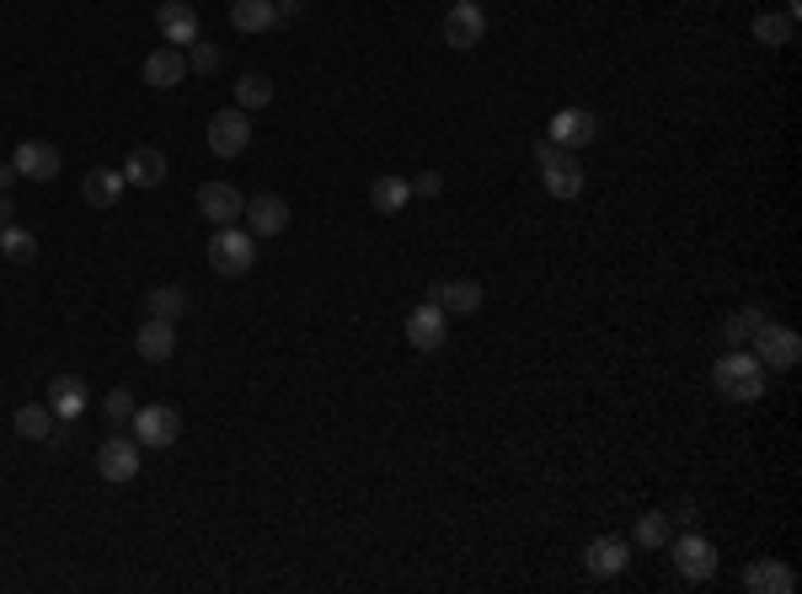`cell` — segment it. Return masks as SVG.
<instances>
[{"mask_svg": "<svg viewBox=\"0 0 802 594\" xmlns=\"http://www.w3.org/2000/svg\"><path fill=\"white\" fill-rule=\"evenodd\" d=\"M712 381H717V392L733 396V401H760L765 396V364L754 354H743V348H728L712 364Z\"/></svg>", "mask_w": 802, "mask_h": 594, "instance_id": "6da1fadb", "label": "cell"}, {"mask_svg": "<svg viewBox=\"0 0 802 594\" xmlns=\"http://www.w3.org/2000/svg\"><path fill=\"white\" fill-rule=\"evenodd\" d=\"M209 263H214V273H225V279L251 273V263H257V236H251V231H236V225H214V236H209Z\"/></svg>", "mask_w": 802, "mask_h": 594, "instance_id": "7a4b0ae2", "label": "cell"}, {"mask_svg": "<svg viewBox=\"0 0 802 594\" xmlns=\"http://www.w3.org/2000/svg\"><path fill=\"white\" fill-rule=\"evenodd\" d=\"M128 434L139 440V450H166V445L183 434V418H177V407H166V401H150V407H134V418H128Z\"/></svg>", "mask_w": 802, "mask_h": 594, "instance_id": "3957f363", "label": "cell"}, {"mask_svg": "<svg viewBox=\"0 0 802 594\" xmlns=\"http://www.w3.org/2000/svg\"><path fill=\"white\" fill-rule=\"evenodd\" d=\"M669 552H675V568L684 584H706L712 573H717V546L706 541V535H695V530L684 525V535H669Z\"/></svg>", "mask_w": 802, "mask_h": 594, "instance_id": "277c9868", "label": "cell"}, {"mask_svg": "<svg viewBox=\"0 0 802 594\" xmlns=\"http://www.w3.org/2000/svg\"><path fill=\"white\" fill-rule=\"evenodd\" d=\"M749 343H754V359H760L765 370H798L802 337L792 327H776V322H765V327L754 332Z\"/></svg>", "mask_w": 802, "mask_h": 594, "instance_id": "5b68a950", "label": "cell"}, {"mask_svg": "<svg viewBox=\"0 0 802 594\" xmlns=\"http://www.w3.org/2000/svg\"><path fill=\"white\" fill-rule=\"evenodd\" d=\"M482 38H488V11H482L477 0H455V5L444 11V44L466 54V49H477Z\"/></svg>", "mask_w": 802, "mask_h": 594, "instance_id": "8992f818", "label": "cell"}, {"mask_svg": "<svg viewBox=\"0 0 802 594\" xmlns=\"http://www.w3.org/2000/svg\"><path fill=\"white\" fill-rule=\"evenodd\" d=\"M247 145H251V113H242V108H225V113H214V119H209V150H214L220 161H236Z\"/></svg>", "mask_w": 802, "mask_h": 594, "instance_id": "52a82bcc", "label": "cell"}, {"mask_svg": "<svg viewBox=\"0 0 802 594\" xmlns=\"http://www.w3.org/2000/svg\"><path fill=\"white\" fill-rule=\"evenodd\" d=\"M546 139H552L556 150H583V145L600 139V113H589V108H562L552 124H546Z\"/></svg>", "mask_w": 802, "mask_h": 594, "instance_id": "ba28073f", "label": "cell"}, {"mask_svg": "<svg viewBox=\"0 0 802 594\" xmlns=\"http://www.w3.org/2000/svg\"><path fill=\"white\" fill-rule=\"evenodd\" d=\"M541 183H546V194H552V198L567 203V198L583 194V183H589V177H583V161H578L572 150H552V156L541 161Z\"/></svg>", "mask_w": 802, "mask_h": 594, "instance_id": "9c48e42d", "label": "cell"}, {"mask_svg": "<svg viewBox=\"0 0 802 594\" xmlns=\"http://www.w3.org/2000/svg\"><path fill=\"white\" fill-rule=\"evenodd\" d=\"M97 471H102L108 482H134V477H139V440H134V434H113V440H102V450H97Z\"/></svg>", "mask_w": 802, "mask_h": 594, "instance_id": "30bf717a", "label": "cell"}, {"mask_svg": "<svg viewBox=\"0 0 802 594\" xmlns=\"http://www.w3.org/2000/svg\"><path fill=\"white\" fill-rule=\"evenodd\" d=\"M429 300L444 317H477L482 311V284L477 279H444V284L429 289Z\"/></svg>", "mask_w": 802, "mask_h": 594, "instance_id": "8fae6325", "label": "cell"}, {"mask_svg": "<svg viewBox=\"0 0 802 594\" xmlns=\"http://www.w3.org/2000/svg\"><path fill=\"white\" fill-rule=\"evenodd\" d=\"M444 332H449V317H444L433 300H423V306H412V311H407V343H412L418 354L444 348Z\"/></svg>", "mask_w": 802, "mask_h": 594, "instance_id": "7c38bea8", "label": "cell"}, {"mask_svg": "<svg viewBox=\"0 0 802 594\" xmlns=\"http://www.w3.org/2000/svg\"><path fill=\"white\" fill-rule=\"evenodd\" d=\"M156 27H161V38H166L172 49L198 44V11H193L187 0H161V5H156Z\"/></svg>", "mask_w": 802, "mask_h": 594, "instance_id": "4fadbf2b", "label": "cell"}, {"mask_svg": "<svg viewBox=\"0 0 802 594\" xmlns=\"http://www.w3.org/2000/svg\"><path fill=\"white\" fill-rule=\"evenodd\" d=\"M11 166H16V177L54 183V177H60V150H54V145H44V139H22V145H16V156H11Z\"/></svg>", "mask_w": 802, "mask_h": 594, "instance_id": "5bb4252c", "label": "cell"}, {"mask_svg": "<svg viewBox=\"0 0 802 594\" xmlns=\"http://www.w3.org/2000/svg\"><path fill=\"white\" fill-rule=\"evenodd\" d=\"M743 590L749 594H792L798 590V573L781 562V557H760L743 568Z\"/></svg>", "mask_w": 802, "mask_h": 594, "instance_id": "9a60e30c", "label": "cell"}, {"mask_svg": "<svg viewBox=\"0 0 802 594\" xmlns=\"http://www.w3.org/2000/svg\"><path fill=\"white\" fill-rule=\"evenodd\" d=\"M242 209H247V198L236 194L231 183H203V188H198V214H203L209 225H236Z\"/></svg>", "mask_w": 802, "mask_h": 594, "instance_id": "2e32d148", "label": "cell"}, {"mask_svg": "<svg viewBox=\"0 0 802 594\" xmlns=\"http://www.w3.org/2000/svg\"><path fill=\"white\" fill-rule=\"evenodd\" d=\"M242 214H247L251 236H284V231H289V203L279 194H257Z\"/></svg>", "mask_w": 802, "mask_h": 594, "instance_id": "e0dca14e", "label": "cell"}, {"mask_svg": "<svg viewBox=\"0 0 802 594\" xmlns=\"http://www.w3.org/2000/svg\"><path fill=\"white\" fill-rule=\"evenodd\" d=\"M134 348H139L145 364H166V359L177 354V322H156V317H145V327L134 332Z\"/></svg>", "mask_w": 802, "mask_h": 594, "instance_id": "ac0fdd59", "label": "cell"}, {"mask_svg": "<svg viewBox=\"0 0 802 594\" xmlns=\"http://www.w3.org/2000/svg\"><path fill=\"white\" fill-rule=\"evenodd\" d=\"M119 172H124L128 188H161L166 183V156L156 145H139V150H128V161Z\"/></svg>", "mask_w": 802, "mask_h": 594, "instance_id": "d6986e66", "label": "cell"}, {"mask_svg": "<svg viewBox=\"0 0 802 594\" xmlns=\"http://www.w3.org/2000/svg\"><path fill=\"white\" fill-rule=\"evenodd\" d=\"M583 562H589L594 579H616V573H626V562H631V546L620 535H600V541H589Z\"/></svg>", "mask_w": 802, "mask_h": 594, "instance_id": "ffe728a7", "label": "cell"}, {"mask_svg": "<svg viewBox=\"0 0 802 594\" xmlns=\"http://www.w3.org/2000/svg\"><path fill=\"white\" fill-rule=\"evenodd\" d=\"M187 81V54L183 49H156L150 60H145V86H156V91H172V86H183Z\"/></svg>", "mask_w": 802, "mask_h": 594, "instance_id": "44dd1931", "label": "cell"}, {"mask_svg": "<svg viewBox=\"0 0 802 594\" xmlns=\"http://www.w3.org/2000/svg\"><path fill=\"white\" fill-rule=\"evenodd\" d=\"M124 172H119V166H91V172H86V183H81V198H86V203H91V209H113V203H119V198H124Z\"/></svg>", "mask_w": 802, "mask_h": 594, "instance_id": "7402d4cb", "label": "cell"}, {"mask_svg": "<svg viewBox=\"0 0 802 594\" xmlns=\"http://www.w3.org/2000/svg\"><path fill=\"white\" fill-rule=\"evenodd\" d=\"M49 407H54V418L75 423V418L86 412V381H81V375H54V381H49Z\"/></svg>", "mask_w": 802, "mask_h": 594, "instance_id": "603a6c76", "label": "cell"}, {"mask_svg": "<svg viewBox=\"0 0 802 594\" xmlns=\"http://www.w3.org/2000/svg\"><path fill=\"white\" fill-rule=\"evenodd\" d=\"M231 27L236 33H268V27H279V5L273 0H236L231 5Z\"/></svg>", "mask_w": 802, "mask_h": 594, "instance_id": "cb8c5ba5", "label": "cell"}, {"mask_svg": "<svg viewBox=\"0 0 802 594\" xmlns=\"http://www.w3.org/2000/svg\"><path fill=\"white\" fill-rule=\"evenodd\" d=\"M792 33H798V22H792L787 11H760V16H754V38H760L765 49H787Z\"/></svg>", "mask_w": 802, "mask_h": 594, "instance_id": "d4e9b609", "label": "cell"}, {"mask_svg": "<svg viewBox=\"0 0 802 594\" xmlns=\"http://www.w3.org/2000/svg\"><path fill=\"white\" fill-rule=\"evenodd\" d=\"M11 423H16L22 440H49V434H54V407H49V401H27V407H16Z\"/></svg>", "mask_w": 802, "mask_h": 594, "instance_id": "484cf974", "label": "cell"}, {"mask_svg": "<svg viewBox=\"0 0 802 594\" xmlns=\"http://www.w3.org/2000/svg\"><path fill=\"white\" fill-rule=\"evenodd\" d=\"M407 198H412V183L407 177H374V188H370V203L380 209V214H402L407 209Z\"/></svg>", "mask_w": 802, "mask_h": 594, "instance_id": "4316f807", "label": "cell"}, {"mask_svg": "<svg viewBox=\"0 0 802 594\" xmlns=\"http://www.w3.org/2000/svg\"><path fill=\"white\" fill-rule=\"evenodd\" d=\"M0 258L5 263H33L38 258V236L22 225H0Z\"/></svg>", "mask_w": 802, "mask_h": 594, "instance_id": "83f0119b", "label": "cell"}, {"mask_svg": "<svg viewBox=\"0 0 802 594\" xmlns=\"http://www.w3.org/2000/svg\"><path fill=\"white\" fill-rule=\"evenodd\" d=\"M183 311H187V295L172 289V284H161V289L145 295V317H156V322H177Z\"/></svg>", "mask_w": 802, "mask_h": 594, "instance_id": "f1b7e54d", "label": "cell"}, {"mask_svg": "<svg viewBox=\"0 0 802 594\" xmlns=\"http://www.w3.org/2000/svg\"><path fill=\"white\" fill-rule=\"evenodd\" d=\"M765 322H770V317H765L760 306H743V311H733V317L723 322V343H749V337L765 327Z\"/></svg>", "mask_w": 802, "mask_h": 594, "instance_id": "f546056e", "label": "cell"}, {"mask_svg": "<svg viewBox=\"0 0 802 594\" xmlns=\"http://www.w3.org/2000/svg\"><path fill=\"white\" fill-rule=\"evenodd\" d=\"M268 102H273V81H268V75H242V81H236V108H242V113L268 108Z\"/></svg>", "mask_w": 802, "mask_h": 594, "instance_id": "4dcf8cb0", "label": "cell"}, {"mask_svg": "<svg viewBox=\"0 0 802 594\" xmlns=\"http://www.w3.org/2000/svg\"><path fill=\"white\" fill-rule=\"evenodd\" d=\"M669 515H637V546H669Z\"/></svg>", "mask_w": 802, "mask_h": 594, "instance_id": "1f68e13d", "label": "cell"}, {"mask_svg": "<svg viewBox=\"0 0 802 594\" xmlns=\"http://www.w3.org/2000/svg\"><path fill=\"white\" fill-rule=\"evenodd\" d=\"M220 65H225V54H220L214 44H187V70H203V75H214Z\"/></svg>", "mask_w": 802, "mask_h": 594, "instance_id": "d6a6232c", "label": "cell"}, {"mask_svg": "<svg viewBox=\"0 0 802 594\" xmlns=\"http://www.w3.org/2000/svg\"><path fill=\"white\" fill-rule=\"evenodd\" d=\"M102 412H108L113 423L134 418V392H128V386H113V392H108V401H102Z\"/></svg>", "mask_w": 802, "mask_h": 594, "instance_id": "836d02e7", "label": "cell"}, {"mask_svg": "<svg viewBox=\"0 0 802 594\" xmlns=\"http://www.w3.org/2000/svg\"><path fill=\"white\" fill-rule=\"evenodd\" d=\"M439 188H444V177H439V172H418V177H412V194L433 198V194H439Z\"/></svg>", "mask_w": 802, "mask_h": 594, "instance_id": "e575fe53", "label": "cell"}, {"mask_svg": "<svg viewBox=\"0 0 802 594\" xmlns=\"http://www.w3.org/2000/svg\"><path fill=\"white\" fill-rule=\"evenodd\" d=\"M273 5H279V22H284V16H300V5H306V0H273Z\"/></svg>", "mask_w": 802, "mask_h": 594, "instance_id": "d590c367", "label": "cell"}, {"mask_svg": "<svg viewBox=\"0 0 802 594\" xmlns=\"http://www.w3.org/2000/svg\"><path fill=\"white\" fill-rule=\"evenodd\" d=\"M11 183H16V166H11V161H0V194H11Z\"/></svg>", "mask_w": 802, "mask_h": 594, "instance_id": "8d00e7d4", "label": "cell"}, {"mask_svg": "<svg viewBox=\"0 0 802 594\" xmlns=\"http://www.w3.org/2000/svg\"><path fill=\"white\" fill-rule=\"evenodd\" d=\"M11 214H16V203H11V194H0V225H11Z\"/></svg>", "mask_w": 802, "mask_h": 594, "instance_id": "74e56055", "label": "cell"}]
</instances>
